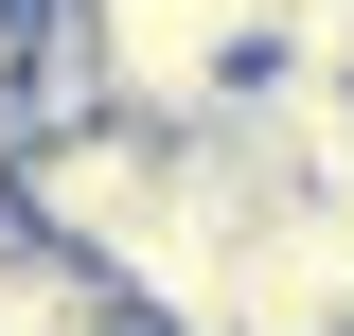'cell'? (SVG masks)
<instances>
[{"instance_id": "6da1fadb", "label": "cell", "mask_w": 354, "mask_h": 336, "mask_svg": "<svg viewBox=\"0 0 354 336\" xmlns=\"http://www.w3.org/2000/svg\"><path fill=\"white\" fill-rule=\"evenodd\" d=\"M177 212V124H71V142H18V177H0V230H36V248H71V265H106L124 283V248Z\"/></svg>"}, {"instance_id": "7a4b0ae2", "label": "cell", "mask_w": 354, "mask_h": 336, "mask_svg": "<svg viewBox=\"0 0 354 336\" xmlns=\"http://www.w3.org/2000/svg\"><path fill=\"white\" fill-rule=\"evenodd\" d=\"M88 18H106V88L142 124H213L266 71V0H88Z\"/></svg>"}, {"instance_id": "3957f363", "label": "cell", "mask_w": 354, "mask_h": 336, "mask_svg": "<svg viewBox=\"0 0 354 336\" xmlns=\"http://www.w3.org/2000/svg\"><path fill=\"white\" fill-rule=\"evenodd\" d=\"M0 71H18V142L124 124V88H106V18H88V0H36V18L0 36Z\"/></svg>"}, {"instance_id": "277c9868", "label": "cell", "mask_w": 354, "mask_h": 336, "mask_svg": "<svg viewBox=\"0 0 354 336\" xmlns=\"http://www.w3.org/2000/svg\"><path fill=\"white\" fill-rule=\"evenodd\" d=\"M0 177H18V71H0Z\"/></svg>"}]
</instances>
